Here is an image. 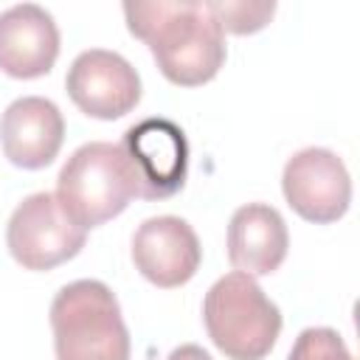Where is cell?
Wrapping results in <instances>:
<instances>
[{
	"label": "cell",
	"mask_w": 360,
	"mask_h": 360,
	"mask_svg": "<svg viewBox=\"0 0 360 360\" xmlns=\"http://www.w3.org/2000/svg\"><path fill=\"white\" fill-rule=\"evenodd\" d=\"M124 17L129 34L149 45L169 82L197 87L219 73L225 34L205 0H129Z\"/></svg>",
	"instance_id": "obj_1"
},
{
	"label": "cell",
	"mask_w": 360,
	"mask_h": 360,
	"mask_svg": "<svg viewBox=\"0 0 360 360\" xmlns=\"http://www.w3.org/2000/svg\"><path fill=\"white\" fill-rule=\"evenodd\" d=\"M56 360H129V332L104 281L79 278L51 301Z\"/></svg>",
	"instance_id": "obj_2"
},
{
	"label": "cell",
	"mask_w": 360,
	"mask_h": 360,
	"mask_svg": "<svg viewBox=\"0 0 360 360\" xmlns=\"http://www.w3.org/2000/svg\"><path fill=\"white\" fill-rule=\"evenodd\" d=\"M202 323L228 360H264L278 340L281 312L253 276L233 270L205 292Z\"/></svg>",
	"instance_id": "obj_3"
},
{
	"label": "cell",
	"mask_w": 360,
	"mask_h": 360,
	"mask_svg": "<svg viewBox=\"0 0 360 360\" xmlns=\"http://www.w3.org/2000/svg\"><path fill=\"white\" fill-rule=\"evenodd\" d=\"M135 197L132 174L118 143L90 141L79 146L56 177V200L68 217L87 228L118 217Z\"/></svg>",
	"instance_id": "obj_4"
},
{
	"label": "cell",
	"mask_w": 360,
	"mask_h": 360,
	"mask_svg": "<svg viewBox=\"0 0 360 360\" xmlns=\"http://www.w3.org/2000/svg\"><path fill=\"white\" fill-rule=\"evenodd\" d=\"M87 231L76 225L56 194H28L8 217L6 245L25 270H51L84 248Z\"/></svg>",
	"instance_id": "obj_5"
},
{
	"label": "cell",
	"mask_w": 360,
	"mask_h": 360,
	"mask_svg": "<svg viewBox=\"0 0 360 360\" xmlns=\"http://www.w3.org/2000/svg\"><path fill=\"white\" fill-rule=\"evenodd\" d=\"M121 152L132 174L135 197L166 200L186 186L188 138L169 118H143L121 138Z\"/></svg>",
	"instance_id": "obj_6"
},
{
	"label": "cell",
	"mask_w": 360,
	"mask_h": 360,
	"mask_svg": "<svg viewBox=\"0 0 360 360\" xmlns=\"http://www.w3.org/2000/svg\"><path fill=\"white\" fill-rule=\"evenodd\" d=\"M281 188L290 208L318 225L335 222L352 202V177L346 163L323 146H307L284 163Z\"/></svg>",
	"instance_id": "obj_7"
},
{
	"label": "cell",
	"mask_w": 360,
	"mask_h": 360,
	"mask_svg": "<svg viewBox=\"0 0 360 360\" xmlns=\"http://www.w3.org/2000/svg\"><path fill=\"white\" fill-rule=\"evenodd\" d=\"M65 87L84 115L101 121L121 118L141 101L138 70L121 53L107 48L82 51L68 68Z\"/></svg>",
	"instance_id": "obj_8"
},
{
	"label": "cell",
	"mask_w": 360,
	"mask_h": 360,
	"mask_svg": "<svg viewBox=\"0 0 360 360\" xmlns=\"http://www.w3.org/2000/svg\"><path fill=\"white\" fill-rule=\"evenodd\" d=\"M202 259L194 228L180 217H149L132 233V262L155 287L172 290L186 284Z\"/></svg>",
	"instance_id": "obj_9"
},
{
	"label": "cell",
	"mask_w": 360,
	"mask_h": 360,
	"mask_svg": "<svg viewBox=\"0 0 360 360\" xmlns=\"http://www.w3.org/2000/svg\"><path fill=\"white\" fill-rule=\"evenodd\" d=\"M59 56L53 14L37 3H17L0 11V70L14 79L45 76Z\"/></svg>",
	"instance_id": "obj_10"
},
{
	"label": "cell",
	"mask_w": 360,
	"mask_h": 360,
	"mask_svg": "<svg viewBox=\"0 0 360 360\" xmlns=\"http://www.w3.org/2000/svg\"><path fill=\"white\" fill-rule=\"evenodd\" d=\"M65 141V118L51 98H14L0 118V143L20 169H45Z\"/></svg>",
	"instance_id": "obj_11"
},
{
	"label": "cell",
	"mask_w": 360,
	"mask_h": 360,
	"mask_svg": "<svg viewBox=\"0 0 360 360\" xmlns=\"http://www.w3.org/2000/svg\"><path fill=\"white\" fill-rule=\"evenodd\" d=\"M290 248L284 217L267 202H248L228 222V259L245 276H270Z\"/></svg>",
	"instance_id": "obj_12"
},
{
	"label": "cell",
	"mask_w": 360,
	"mask_h": 360,
	"mask_svg": "<svg viewBox=\"0 0 360 360\" xmlns=\"http://www.w3.org/2000/svg\"><path fill=\"white\" fill-rule=\"evenodd\" d=\"M208 11L219 22L222 34H253L270 22L276 14L273 0H205Z\"/></svg>",
	"instance_id": "obj_13"
},
{
	"label": "cell",
	"mask_w": 360,
	"mask_h": 360,
	"mask_svg": "<svg viewBox=\"0 0 360 360\" xmlns=\"http://www.w3.org/2000/svg\"><path fill=\"white\" fill-rule=\"evenodd\" d=\"M287 360H354V357H352L346 340L335 329L309 326L295 338Z\"/></svg>",
	"instance_id": "obj_14"
},
{
	"label": "cell",
	"mask_w": 360,
	"mask_h": 360,
	"mask_svg": "<svg viewBox=\"0 0 360 360\" xmlns=\"http://www.w3.org/2000/svg\"><path fill=\"white\" fill-rule=\"evenodd\" d=\"M166 360H214L202 346H197V343H183V346H177Z\"/></svg>",
	"instance_id": "obj_15"
}]
</instances>
